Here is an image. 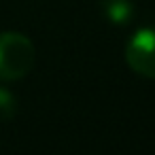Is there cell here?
Wrapping results in <instances>:
<instances>
[{
    "label": "cell",
    "mask_w": 155,
    "mask_h": 155,
    "mask_svg": "<svg viewBox=\"0 0 155 155\" xmlns=\"http://www.w3.org/2000/svg\"><path fill=\"white\" fill-rule=\"evenodd\" d=\"M17 110V102H15V96L9 91V89H2L0 87V119H11Z\"/></svg>",
    "instance_id": "obj_4"
},
{
    "label": "cell",
    "mask_w": 155,
    "mask_h": 155,
    "mask_svg": "<svg viewBox=\"0 0 155 155\" xmlns=\"http://www.w3.org/2000/svg\"><path fill=\"white\" fill-rule=\"evenodd\" d=\"M102 13L110 24L123 26V24L132 21L134 5H132V0H102Z\"/></svg>",
    "instance_id": "obj_3"
},
{
    "label": "cell",
    "mask_w": 155,
    "mask_h": 155,
    "mask_svg": "<svg viewBox=\"0 0 155 155\" xmlns=\"http://www.w3.org/2000/svg\"><path fill=\"white\" fill-rule=\"evenodd\" d=\"M127 66L147 79H155V28H140L125 45Z\"/></svg>",
    "instance_id": "obj_2"
},
{
    "label": "cell",
    "mask_w": 155,
    "mask_h": 155,
    "mask_svg": "<svg viewBox=\"0 0 155 155\" xmlns=\"http://www.w3.org/2000/svg\"><path fill=\"white\" fill-rule=\"evenodd\" d=\"M36 60L32 41L21 32H0V81L24 79Z\"/></svg>",
    "instance_id": "obj_1"
}]
</instances>
